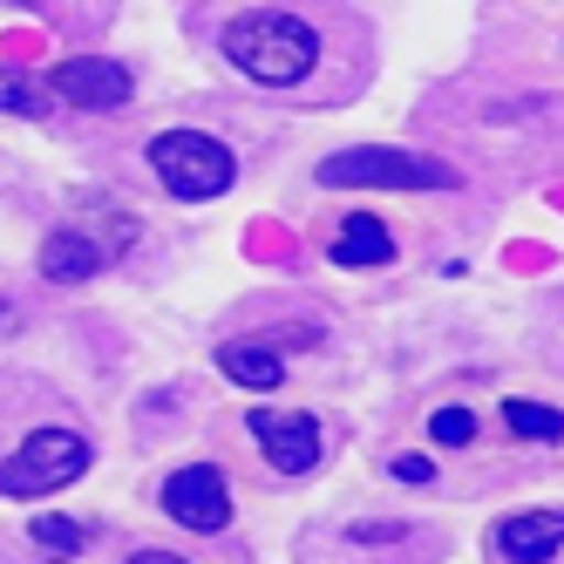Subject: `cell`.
Segmentation results:
<instances>
[{
	"instance_id": "6da1fadb",
	"label": "cell",
	"mask_w": 564,
	"mask_h": 564,
	"mask_svg": "<svg viewBox=\"0 0 564 564\" xmlns=\"http://www.w3.org/2000/svg\"><path fill=\"white\" fill-rule=\"evenodd\" d=\"M225 62L259 89H293L319 68V28L286 8H252L225 21Z\"/></svg>"
},
{
	"instance_id": "7a4b0ae2",
	"label": "cell",
	"mask_w": 564,
	"mask_h": 564,
	"mask_svg": "<svg viewBox=\"0 0 564 564\" xmlns=\"http://www.w3.org/2000/svg\"><path fill=\"white\" fill-rule=\"evenodd\" d=\"M143 156L177 205H205V197H225L238 184V156L212 130H164V137H150Z\"/></svg>"
},
{
	"instance_id": "3957f363",
	"label": "cell",
	"mask_w": 564,
	"mask_h": 564,
	"mask_svg": "<svg viewBox=\"0 0 564 564\" xmlns=\"http://www.w3.org/2000/svg\"><path fill=\"white\" fill-rule=\"evenodd\" d=\"M319 184L327 191H347V184H368V191H456V171L442 164V156H422V150L354 143V150L319 164Z\"/></svg>"
},
{
	"instance_id": "277c9868",
	"label": "cell",
	"mask_w": 564,
	"mask_h": 564,
	"mask_svg": "<svg viewBox=\"0 0 564 564\" xmlns=\"http://www.w3.org/2000/svg\"><path fill=\"white\" fill-rule=\"evenodd\" d=\"M89 463H96L89 435H75V429H34L21 449L0 463V497H14V503L48 497V490H62V482H75Z\"/></svg>"
},
{
	"instance_id": "5b68a950",
	"label": "cell",
	"mask_w": 564,
	"mask_h": 564,
	"mask_svg": "<svg viewBox=\"0 0 564 564\" xmlns=\"http://www.w3.org/2000/svg\"><path fill=\"white\" fill-rule=\"evenodd\" d=\"M164 517L184 523L197 538H218L231 523V490H225V469L218 463H184L164 476Z\"/></svg>"
},
{
	"instance_id": "8992f818",
	"label": "cell",
	"mask_w": 564,
	"mask_h": 564,
	"mask_svg": "<svg viewBox=\"0 0 564 564\" xmlns=\"http://www.w3.org/2000/svg\"><path fill=\"white\" fill-rule=\"evenodd\" d=\"M48 96H62L68 109H123L137 96V75L109 55H68L48 75Z\"/></svg>"
},
{
	"instance_id": "52a82bcc",
	"label": "cell",
	"mask_w": 564,
	"mask_h": 564,
	"mask_svg": "<svg viewBox=\"0 0 564 564\" xmlns=\"http://www.w3.org/2000/svg\"><path fill=\"white\" fill-rule=\"evenodd\" d=\"M246 435L265 449V463L279 476H306L319 463V422L313 415H279V409H252L246 415Z\"/></svg>"
},
{
	"instance_id": "ba28073f",
	"label": "cell",
	"mask_w": 564,
	"mask_h": 564,
	"mask_svg": "<svg viewBox=\"0 0 564 564\" xmlns=\"http://www.w3.org/2000/svg\"><path fill=\"white\" fill-rule=\"evenodd\" d=\"M564 551V510H517L490 531L497 564H551Z\"/></svg>"
},
{
	"instance_id": "9c48e42d",
	"label": "cell",
	"mask_w": 564,
	"mask_h": 564,
	"mask_svg": "<svg viewBox=\"0 0 564 564\" xmlns=\"http://www.w3.org/2000/svg\"><path fill=\"white\" fill-rule=\"evenodd\" d=\"M327 259H334V265H388V259H394V238H388V225H381V218L354 212V218H340V225H334Z\"/></svg>"
},
{
	"instance_id": "30bf717a",
	"label": "cell",
	"mask_w": 564,
	"mask_h": 564,
	"mask_svg": "<svg viewBox=\"0 0 564 564\" xmlns=\"http://www.w3.org/2000/svg\"><path fill=\"white\" fill-rule=\"evenodd\" d=\"M218 375L238 381V388H252V394H272L279 381H286V360H279L265 340H225L218 347Z\"/></svg>"
},
{
	"instance_id": "8fae6325",
	"label": "cell",
	"mask_w": 564,
	"mask_h": 564,
	"mask_svg": "<svg viewBox=\"0 0 564 564\" xmlns=\"http://www.w3.org/2000/svg\"><path fill=\"white\" fill-rule=\"evenodd\" d=\"M42 272L55 279V286H83V279L102 272V246L89 231H55L48 246H42Z\"/></svg>"
},
{
	"instance_id": "7c38bea8",
	"label": "cell",
	"mask_w": 564,
	"mask_h": 564,
	"mask_svg": "<svg viewBox=\"0 0 564 564\" xmlns=\"http://www.w3.org/2000/svg\"><path fill=\"white\" fill-rule=\"evenodd\" d=\"M503 422H510V435H523V442H564V409H544V401H503Z\"/></svg>"
},
{
	"instance_id": "4fadbf2b",
	"label": "cell",
	"mask_w": 564,
	"mask_h": 564,
	"mask_svg": "<svg viewBox=\"0 0 564 564\" xmlns=\"http://www.w3.org/2000/svg\"><path fill=\"white\" fill-rule=\"evenodd\" d=\"M28 538L42 544L48 557H62V564L89 551V531H83V523H75V517H34V531H28Z\"/></svg>"
},
{
	"instance_id": "5bb4252c",
	"label": "cell",
	"mask_w": 564,
	"mask_h": 564,
	"mask_svg": "<svg viewBox=\"0 0 564 564\" xmlns=\"http://www.w3.org/2000/svg\"><path fill=\"white\" fill-rule=\"evenodd\" d=\"M0 116H48V89L21 68H0Z\"/></svg>"
},
{
	"instance_id": "9a60e30c",
	"label": "cell",
	"mask_w": 564,
	"mask_h": 564,
	"mask_svg": "<svg viewBox=\"0 0 564 564\" xmlns=\"http://www.w3.org/2000/svg\"><path fill=\"white\" fill-rule=\"evenodd\" d=\"M429 435L442 442V449H469V442H476V415L469 409H435L429 415Z\"/></svg>"
},
{
	"instance_id": "2e32d148",
	"label": "cell",
	"mask_w": 564,
	"mask_h": 564,
	"mask_svg": "<svg viewBox=\"0 0 564 564\" xmlns=\"http://www.w3.org/2000/svg\"><path fill=\"white\" fill-rule=\"evenodd\" d=\"M388 469H394V482H435V463L429 456H394Z\"/></svg>"
},
{
	"instance_id": "e0dca14e",
	"label": "cell",
	"mask_w": 564,
	"mask_h": 564,
	"mask_svg": "<svg viewBox=\"0 0 564 564\" xmlns=\"http://www.w3.org/2000/svg\"><path fill=\"white\" fill-rule=\"evenodd\" d=\"M130 564H191V557H171V551H137Z\"/></svg>"
}]
</instances>
